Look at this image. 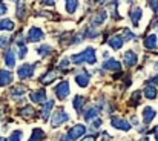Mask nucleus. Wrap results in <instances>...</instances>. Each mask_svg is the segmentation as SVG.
<instances>
[{
	"label": "nucleus",
	"instance_id": "nucleus-1",
	"mask_svg": "<svg viewBox=\"0 0 158 141\" xmlns=\"http://www.w3.org/2000/svg\"><path fill=\"white\" fill-rule=\"evenodd\" d=\"M68 120H69V115L64 112L63 107H60V109L54 114L52 120H51V126H52V127H58V126H61L63 123H66Z\"/></svg>",
	"mask_w": 158,
	"mask_h": 141
},
{
	"label": "nucleus",
	"instance_id": "nucleus-2",
	"mask_svg": "<svg viewBox=\"0 0 158 141\" xmlns=\"http://www.w3.org/2000/svg\"><path fill=\"white\" fill-rule=\"evenodd\" d=\"M86 134V126H83V124H75V126H72L69 131H68V138L71 141L74 140H78L80 137H83Z\"/></svg>",
	"mask_w": 158,
	"mask_h": 141
},
{
	"label": "nucleus",
	"instance_id": "nucleus-3",
	"mask_svg": "<svg viewBox=\"0 0 158 141\" xmlns=\"http://www.w3.org/2000/svg\"><path fill=\"white\" fill-rule=\"evenodd\" d=\"M34 68H35V64H22V66L19 68V71H17L19 78H20V80L31 78V77L34 75V71H35Z\"/></svg>",
	"mask_w": 158,
	"mask_h": 141
},
{
	"label": "nucleus",
	"instance_id": "nucleus-4",
	"mask_svg": "<svg viewBox=\"0 0 158 141\" xmlns=\"http://www.w3.org/2000/svg\"><path fill=\"white\" fill-rule=\"evenodd\" d=\"M55 95L58 100H64L69 95V83L68 81H61L58 83V86L55 88Z\"/></svg>",
	"mask_w": 158,
	"mask_h": 141
},
{
	"label": "nucleus",
	"instance_id": "nucleus-5",
	"mask_svg": "<svg viewBox=\"0 0 158 141\" xmlns=\"http://www.w3.org/2000/svg\"><path fill=\"white\" fill-rule=\"evenodd\" d=\"M45 37V32L40 29V28H31L29 32H28V42H40L42 39Z\"/></svg>",
	"mask_w": 158,
	"mask_h": 141
},
{
	"label": "nucleus",
	"instance_id": "nucleus-6",
	"mask_svg": "<svg viewBox=\"0 0 158 141\" xmlns=\"http://www.w3.org/2000/svg\"><path fill=\"white\" fill-rule=\"evenodd\" d=\"M129 17H131V20H132L134 26H138V22H140V20H141V17H143V9H141V8H138V6L132 8V9L129 11Z\"/></svg>",
	"mask_w": 158,
	"mask_h": 141
},
{
	"label": "nucleus",
	"instance_id": "nucleus-7",
	"mask_svg": "<svg viewBox=\"0 0 158 141\" xmlns=\"http://www.w3.org/2000/svg\"><path fill=\"white\" fill-rule=\"evenodd\" d=\"M155 117H157V110H155L154 107L146 106V107L143 109V121H144V124H149Z\"/></svg>",
	"mask_w": 158,
	"mask_h": 141
},
{
	"label": "nucleus",
	"instance_id": "nucleus-8",
	"mask_svg": "<svg viewBox=\"0 0 158 141\" xmlns=\"http://www.w3.org/2000/svg\"><path fill=\"white\" fill-rule=\"evenodd\" d=\"M112 126L115 127V129H120V131H124V132H127V131H131V124L124 120V118H112Z\"/></svg>",
	"mask_w": 158,
	"mask_h": 141
},
{
	"label": "nucleus",
	"instance_id": "nucleus-9",
	"mask_svg": "<svg viewBox=\"0 0 158 141\" xmlns=\"http://www.w3.org/2000/svg\"><path fill=\"white\" fill-rule=\"evenodd\" d=\"M103 69H106V71H121V63L115 58H107L103 63Z\"/></svg>",
	"mask_w": 158,
	"mask_h": 141
},
{
	"label": "nucleus",
	"instance_id": "nucleus-10",
	"mask_svg": "<svg viewBox=\"0 0 158 141\" xmlns=\"http://www.w3.org/2000/svg\"><path fill=\"white\" fill-rule=\"evenodd\" d=\"M81 54H83V57H85V61H86V63L94 64V63L97 61V57H95V49H94V48H91V46L86 48Z\"/></svg>",
	"mask_w": 158,
	"mask_h": 141
},
{
	"label": "nucleus",
	"instance_id": "nucleus-11",
	"mask_svg": "<svg viewBox=\"0 0 158 141\" xmlns=\"http://www.w3.org/2000/svg\"><path fill=\"white\" fill-rule=\"evenodd\" d=\"M137 61H138V57H137V54H135V52L127 51V52L124 54V63H126V66H127V68L135 66V64H137Z\"/></svg>",
	"mask_w": 158,
	"mask_h": 141
},
{
	"label": "nucleus",
	"instance_id": "nucleus-12",
	"mask_svg": "<svg viewBox=\"0 0 158 141\" xmlns=\"http://www.w3.org/2000/svg\"><path fill=\"white\" fill-rule=\"evenodd\" d=\"M75 81L80 88H88L89 85V74L88 72H80L75 75Z\"/></svg>",
	"mask_w": 158,
	"mask_h": 141
},
{
	"label": "nucleus",
	"instance_id": "nucleus-13",
	"mask_svg": "<svg viewBox=\"0 0 158 141\" xmlns=\"http://www.w3.org/2000/svg\"><path fill=\"white\" fill-rule=\"evenodd\" d=\"M11 81H12V72L6 71V69H2L0 71V86H6Z\"/></svg>",
	"mask_w": 158,
	"mask_h": 141
},
{
	"label": "nucleus",
	"instance_id": "nucleus-14",
	"mask_svg": "<svg viewBox=\"0 0 158 141\" xmlns=\"http://www.w3.org/2000/svg\"><path fill=\"white\" fill-rule=\"evenodd\" d=\"M29 98L34 101V103H42L46 100V91L40 89V91H35V92H31L29 94Z\"/></svg>",
	"mask_w": 158,
	"mask_h": 141
},
{
	"label": "nucleus",
	"instance_id": "nucleus-15",
	"mask_svg": "<svg viewBox=\"0 0 158 141\" xmlns=\"http://www.w3.org/2000/svg\"><path fill=\"white\" fill-rule=\"evenodd\" d=\"M57 77H58V72H57V71H48V72L40 78V81H42L43 85H51Z\"/></svg>",
	"mask_w": 158,
	"mask_h": 141
},
{
	"label": "nucleus",
	"instance_id": "nucleus-16",
	"mask_svg": "<svg viewBox=\"0 0 158 141\" xmlns=\"http://www.w3.org/2000/svg\"><path fill=\"white\" fill-rule=\"evenodd\" d=\"M52 107H54V100H49L48 103L43 104V107H42V120L46 121V120L49 118V114H51Z\"/></svg>",
	"mask_w": 158,
	"mask_h": 141
},
{
	"label": "nucleus",
	"instance_id": "nucleus-17",
	"mask_svg": "<svg viewBox=\"0 0 158 141\" xmlns=\"http://www.w3.org/2000/svg\"><path fill=\"white\" fill-rule=\"evenodd\" d=\"M123 42H124V40H123V39H121L120 35H114V37H110V39H109V42H107V45H109V46L112 48V49H115V51H118L120 48L123 46Z\"/></svg>",
	"mask_w": 158,
	"mask_h": 141
},
{
	"label": "nucleus",
	"instance_id": "nucleus-18",
	"mask_svg": "<svg viewBox=\"0 0 158 141\" xmlns=\"http://www.w3.org/2000/svg\"><path fill=\"white\" fill-rule=\"evenodd\" d=\"M157 43H158V39H157V35L155 34H151L146 40H144V48L146 49H157Z\"/></svg>",
	"mask_w": 158,
	"mask_h": 141
},
{
	"label": "nucleus",
	"instance_id": "nucleus-19",
	"mask_svg": "<svg viewBox=\"0 0 158 141\" xmlns=\"http://www.w3.org/2000/svg\"><path fill=\"white\" fill-rule=\"evenodd\" d=\"M158 95V89L155 86H152V85H148L146 88H144V97L146 98H149V100H155Z\"/></svg>",
	"mask_w": 158,
	"mask_h": 141
},
{
	"label": "nucleus",
	"instance_id": "nucleus-20",
	"mask_svg": "<svg viewBox=\"0 0 158 141\" xmlns=\"http://www.w3.org/2000/svg\"><path fill=\"white\" fill-rule=\"evenodd\" d=\"M20 115H22L23 118L29 120V118H32V117L35 115V109H34L32 106H25V107L20 109Z\"/></svg>",
	"mask_w": 158,
	"mask_h": 141
},
{
	"label": "nucleus",
	"instance_id": "nucleus-21",
	"mask_svg": "<svg viewBox=\"0 0 158 141\" xmlns=\"http://www.w3.org/2000/svg\"><path fill=\"white\" fill-rule=\"evenodd\" d=\"M106 17H107L106 11H100V12H97V14L94 15L92 25H94V26H98V25H102V23H103V22L106 20Z\"/></svg>",
	"mask_w": 158,
	"mask_h": 141
},
{
	"label": "nucleus",
	"instance_id": "nucleus-22",
	"mask_svg": "<svg viewBox=\"0 0 158 141\" xmlns=\"http://www.w3.org/2000/svg\"><path fill=\"white\" fill-rule=\"evenodd\" d=\"M43 138H45V132L40 127H35L32 131V135H31L29 141H43Z\"/></svg>",
	"mask_w": 158,
	"mask_h": 141
},
{
	"label": "nucleus",
	"instance_id": "nucleus-23",
	"mask_svg": "<svg viewBox=\"0 0 158 141\" xmlns=\"http://www.w3.org/2000/svg\"><path fill=\"white\" fill-rule=\"evenodd\" d=\"M5 63H6V66H9V68H14V66H15V55H14V52H12L11 49L5 54Z\"/></svg>",
	"mask_w": 158,
	"mask_h": 141
},
{
	"label": "nucleus",
	"instance_id": "nucleus-24",
	"mask_svg": "<svg viewBox=\"0 0 158 141\" xmlns=\"http://www.w3.org/2000/svg\"><path fill=\"white\" fill-rule=\"evenodd\" d=\"M12 31L14 29V22L9 20V19H5V20H0V31Z\"/></svg>",
	"mask_w": 158,
	"mask_h": 141
},
{
	"label": "nucleus",
	"instance_id": "nucleus-25",
	"mask_svg": "<svg viewBox=\"0 0 158 141\" xmlns=\"http://www.w3.org/2000/svg\"><path fill=\"white\" fill-rule=\"evenodd\" d=\"M25 92H26V89H25V86H22V85H19V86H15V88H12V89H11V94H12L14 98L23 97Z\"/></svg>",
	"mask_w": 158,
	"mask_h": 141
},
{
	"label": "nucleus",
	"instance_id": "nucleus-26",
	"mask_svg": "<svg viewBox=\"0 0 158 141\" xmlns=\"http://www.w3.org/2000/svg\"><path fill=\"white\" fill-rule=\"evenodd\" d=\"M37 52L42 55V57H46V55H51L54 52V49L49 45H43V46H40L39 49H37Z\"/></svg>",
	"mask_w": 158,
	"mask_h": 141
},
{
	"label": "nucleus",
	"instance_id": "nucleus-27",
	"mask_svg": "<svg viewBox=\"0 0 158 141\" xmlns=\"http://www.w3.org/2000/svg\"><path fill=\"white\" fill-rule=\"evenodd\" d=\"M83 103H85V98H83L81 95H78V97H75V98H74L72 106H74V109H75V110H80V109H81V106H83Z\"/></svg>",
	"mask_w": 158,
	"mask_h": 141
},
{
	"label": "nucleus",
	"instance_id": "nucleus-28",
	"mask_svg": "<svg viewBox=\"0 0 158 141\" xmlns=\"http://www.w3.org/2000/svg\"><path fill=\"white\" fill-rule=\"evenodd\" d=\"M98 110H100V107H95V106H94V107H92L91 110H88V112L85 114V120H88V121H91L92 118H95V115L98 114Z\"/></svg>",
	"mask_w": 158,
	"mask_h": 141
},
{
	"label": "nucleus",
	"instance_id": "nucleus-29",
	"mask_svg": "<svg viewBox=\"0 0 158 141\" xmlns=\"http://www.w3.org/2000/svg\"><path fill=\"white\" fill-rule=\"evenodd\" d=\"M77 6H78V2H75V0L66 2V11H68L69 14H74V12L77 11Z\"/></svg>",
	"mask_w": 158,
	"mask_h": 141
},
{
	"label": "nucleus",
	"instance_id": "nucleus-30",
	"mask_svg": "<svg viewBox=\"0 0 158 141\" xmlns=\"http://www.w3.org/2000/svg\"><path fill=\"white\" fill-rule=\"evenodd\" d=\"M98 35V32L94 29V28H88L86 31H85V34H83V37H88V39H94V37H97Z\"/></svg>",
	"mask_w": 158,
	"mask_h": 141
},
{
	"label": "nucleus",
	"instance_id": "nucleus-31",
	"mask_svg": "<svg viewBox=\"0 0 158 141\" xmlns=\"http://www.w3.org/2000/svg\"><path fill=\"white\" fill-rule=\"evenodd\" d=\"M22 137H23V132L22 131H14L11 134V137H9V141H20Z\"/></svg>",
	"mask_w": 158,
	"mask_h": 141
},
{
	"label": "nucleus",
	"instance_id": "nucleus-32",
	"mask_svg": "<svg viewBox=\"0 0 158 141\" xmlns=\"http://www.w3.org/2000/svg\"><path fill=\"white\" fill-rule=\"evenodd\" d=\"M71 60H72V63L80 64V63H83V61H85V57H83V54H75V55H72V57H71Z\"/></svg>",
	"mask_w": 158,
	"mask_h": 141
},
{
	"label": "nucleus",
	"instance_id": "nucleus-33",
	"mask_svg": "<svg viewBox=\"0 0 158 141\" xmlns=\"http://www.w3.org/2000/svg\"><path fill=\"white\" fill-rule=\"evenodd\" d=\"M17 5H19V8H17V17H19V19H22V17L25 15L26 8H25V3H17Z\"/></svg>",
	"mask_w": 158,
	"mask_h": 141
},
{
	"label": "nucleus",
	"instance_id": "nucleus-34",
	"mask_svg": "<svg viewBox=\"0 0 158 141\" xmlns=\"http://www.w3.org/2000/svg\"><path fill=\"white\" fill-rule=\"evenodd\" d=\"M140 97H141V94H140L138 91H137V92H134V94H132V97H131V104H132V106H137V104H138Z\"/></svg>",
	"mask_w": 158,
	"mask_h": 141
},
{
	"label": "nucleus",
	"instance_id": "nucleus-35",
	"mask_svg": "<svg viewBox=\"0 0 158 141\" xmlns=\"http://www.w3.org/2000/svg\"><path fill=\"white\" fill-rule=\"evenodd\" d=\"M123 40H131V39H134V34L129 31V29H123V37H121Z\"/></svg>",
	"mask_w": 158,
	"mask_h": 141
},
{
	"label": "nucleus",
	"instance_id": "nucleus-36",
	"mask_svg": "<svg viewBox=\"0 0 158 141\" xmlns=\"http://www.w3.org/2000/svg\"><path fill=\"white\" fill-rule=\"evenodd\" d=\"M8 43H9V37H6V35L5 37H0V49L2 48H6Z\"/></svg>",
	"mask_w": 158,
	"mask_h": 141
},
{
	"label": "nucleus",
	"instance_id": "nucleus-37",
	"mask_svg": "<svg viewBox=\"0 0 158 141\" xmlns=\"http://www.w3.org/2000/svg\"><path fill=\"white\" fill-rule=\"evenodd\" d=\"M26 52H28V48H26V46H22V48H20V51H19V58H25Z\"/></svg>",
	"mask_w": 158,
	"mask_h": 141
},
{
	"label": "nucleus",
	"instance_id": "nucleus-38",
	"mask_svg": "<svg viewBox=\"0 0 158 141\" xmlns=\"http://www.w3.org/2000/svg\"><path fill=\"white\" fill-rule=\"evenodd\" d=\"M69 61H71L69 58H64V60H61V61H60V64H58V68H60V69H64V68L69 64Z\"/></svg>",
	"mask_w": 158,
	"mask_h": 141
},
{
	"label": "nucleus",
	"instance_id": "nucleus-39",
	"mask_svg": "<svg viewBox=\"0 0 158 141\" xmlns=\"http://www.w3.org/2000/svg\"><path fill=\"white\" fill-rule=\"evenodd\" d=\"M100 126H102V120H100V118H97V120H95V121L92 123V126H91V129H98Z\"/></svg>",
	"mask_w": 158,
	"mask_h": 141
},
{
	"label": "nucleus",
	"instance_id": "nucleus-40",
	"mask_svg": "<svg viewBox=\"0 0 158 141\" xmlns=\"http://www.w3.org/2000/svg\"><path fill=\"white\" fill-rule=\"evenodd\" d=\"M6 11H8L6 5H5V3H0V15H2V14H5Z\"/></svg>",
	"mask_w": 158,
	"mask_h": 141
},
{
	"label": "nucleus",
	"instance_id": "nucleus-41",
	"mask_svg": "<svg viewBox=\"0 0 158 141\" xmlns=\"http://www.w3.org/2000/svg\"><path fill=\"white\" fill-rule=\"evenodd\" d=\"M149 6H152L154 11H158V2H149Z\"/></svg>",
	"mask_w": 158,
	"mask_h": 141
},
{
	"label": "nucleus",
	"instance_id": "nucleus-42",
	"mask_svg": "<svg viewBox=\"0 0 158 141\" xmlns=\"http://www.w3.org/2000/svg\"><path fill=\"white\" fill-rule=\"evenodd\" d=\"M151 83H152V86H155V88H157L158 86V75L157 77H154V78L151 80Z\"/></svg>",
	"mask_w": 158,
	"mask_h": 141
},
{
	"label": "nucleus",
	"instance_id": "nucleus-43",
	"mask_svg": "<svg viewBox=\"0 0 158 141\" xmlns=\"http://www.w3.org/2000/svg\"><path fill=\"white\" fill-rule=\"evenodd\" d=\"M81 141H95V137L94 135H89V137H86V138H83Z\"/></svg>",
	"mask_w": 158,
	"mask_h": 141
},
{
	"label": "nucleus",
	"instance_id": "nucleus-44",
	"mask_svg": "<svg viewBox=\"0 0 158 141\" xmlns=\"http://www.w3.org/2000/svg\"><path fill=\"white\" fill-rule=\"evenodd\" d=\"M154 134H155V140L158 141V126L155 127V129H154Z\"/></svg>",
	"mask_w": 158,
	"mask_h": 141
},
{
	"label": "nucleus",
	"instance_id": "nucleus-45",
	"mask_svg": "<svg viewBox=\"0 0 158 141\" xmlns=\"http://www.w3.org/2000/svg\"><path fill=\"white\" fill-rule=\"evenodd\" d=\"M43 5H49V6H54V2H43Z\"/></svg>",
	"mask_w": 158,
	"mask_h": 141
},
{
	"label": "nucleus",
	"instance_id": "nucleus-46",
	"mask_svg": "<svg viewBox=\"0 0 158 141\" xmlns=\"http://www.w3.org/2000/svg\"><path fill=\"white\" fill-rule=\"evenodd\" d=\"M60 141H71V140H69L68 137H61V138H60Z\"/></svg>",
	"mask_w": 158,
	"mask_h": 141
},
{
	"label": "nucleus",
	"instance_id": "nucleus-47",
	"mask_svg": "<svg viewBox=\"0 0 158 141\" xmlns=\"http://www.w3.org/2000/svg\"><path fill=\"white\" fill-rule=\"evenodd\" d=\"M140 141H149V140H148V138H144V140H140Z\"/></svg>",
	"mask_w": 158,
	"mask_h": 141
},
{
	"label": "nucleus",
	"instance_id": "nucleus-48",
	"mask_svg": "<svg viewBox=\"0 0 158 141\" xmlns=\"http://www.w3.org/2000/svg\"><path fill=\"white\" fill-rule=\"evenodd\" d=\"M0 141H6V140H5V138H0Z\"/></svg>",
	"mask_w": 158,
	"mask_h": 141
}]
</instances>
